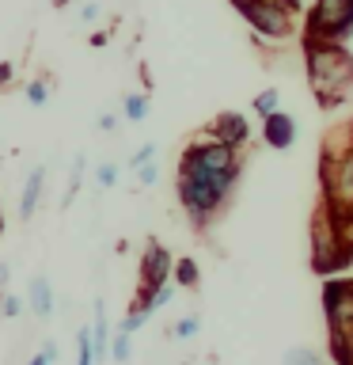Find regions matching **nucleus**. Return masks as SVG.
Returning a JSON list of instances; mask_svg holds the SVG:
<instances>
[{
    "mask_svg": "<svg viewBox=\"0 0 353 365\" xmlns=\"http://www.w3.org/2000/svg\"><path fill=\"white\" fill-rule=\"evenodd\" d=\"M315 213L349 244V236H353V118L330 125L323 133Z\"/></svg>",
    "mask_w": 353,
    "mask_h": 365,
    "instance_id": "nucleus-1",
    "label": "nucleus"
},
{
    "mask_svg": "<svg viewBox=\"0 0 353 365\" xmlns=\"http://www.w3.org/2000/svg\"><path fill=\"white\" fill-rule=\"evenodd\" d=\"M300 46H304L307 84L315 91L319 110H338L353 96V53L346 50V42L300 38Z\"/></svg>",
    "mask_w": 353,
    "mask_h": 365,
    "instance_id": "nucleus-2",
    "label": "nucleus"
},
{
    "mask_svg": "<svg viewBox=\"0 0 353 365\" xmlns=\"http://www.w3.org/2000/svg\"><path fill=\"white\" fill-rule=\"evenodd\" d=\"M243 175H209V171H198V168H186L179 164L175 171V194H179V205L182 213L190 217V225L198 232H209V228L224 217L228 202L239 187Z\"/></svg>",
    "mask_w": 353,
    "mask_h": 365,
    "instance_id": "nucleus-3",
    "label": "nucleus"
},
{
    "mask_svg": "<svg viewBox=\"0 0 353 365\" xmlns=\"http://www.w3.org/2000/svg\"><path fill=\"white\" fill-rule=\"evenodd\" d=\"M323 319H327V350L330 365H353V274L323 282Z\"/></svg>",
    "mask_w": 353,
    "mask_h": 365,
    "instance_id": "nucleus-4",
    "label": "nucleus"
},
{
    "mask_svg": "<svg viewBox=\"0 0 353 365\" xmlns=\"http://www.w3.org/2000/svg\"><path fill=\"white\" fill-rule=\"evenodd\" d=\"M232 8L247 19V27L255 31L258 38L289 42L296 34L300 0H232Z\"/></svg>",
    "mask_w": 353,
    "mask_h": 365,
    "instance_id": "nucleus-5",
    "label": "nucleus"
},
{
    "mask_svg": "<svg viewBox=\"0 0 353 365\" xmlns=\"http://www.w3.org/2000/svg\"><path fill=\"white\" fill-rule=\"evenodd\" d=\"M171 267H175L171 251L159 244L156 236H148V240H144V251H141V267H137L141 282H137V293H133V301H130V316L152 319V312H156V293L171 282Z\"/></svg>",
    "mask_w": 353,
    "mask_h": 365,
    "instance_id": "nucleus-6",
    "label": "nucleus"
},
{
    "mask_svg": "<svg viewBox=\"0 0 353 365\" xmlns=\"http://www.w3.org/2000/svg\"><path fill=\"white\" fill-rule=\"evenodd\" d=\"M179 164L209 171V175H243V148H232L224 141H213L209 133H198L194 141H186Z\"/></svg>",
    "mask_w": 353,
    "mask_h": 365,
    "instance_id": "nucleus-7",
    "label": "nucleus"
},
{
    "mask_svg": "<svg viewBox=\"0 0 353 365\" xmlns=\"http://www.w3.org/2000/svg\"><path fill=\"white\" fill-rule=\"evenodd\" d=\"M353 34V0H315L304 16L300 38L315 42H349Z\"/></svg>",
    "mask_w": 353,
    "mask_h": 365,
    "instance_id": "nucleus-8",
    "label": "nucleus"
},
{
    "mask_svg": "<svg viewBox=\"0 0 353 365\" xmlns=\"http://www.w3.org/2000/svg\"><path fill=\"white\" fill-rule=\"evenodd\" d=\"M201 133H209L213 141H224V145H232V148H247V141H251V122H247L239 110H221Z\"/></svg>",
    "mask_w": 353,
    "mask_h": 365,
    "instance_id": "nucleus-9",
    "label": "nucleus"
},
{
    "mask_svg": "<svg viewBox=\"0 0 353 365\" xmlns=\"http://www.w3.org/2000/svg\"><path fill=\"white\" fill-rule=\"evenodd\" d=\"M262 141H266L270 148H278V153H285V148H293L296 141V118L285 110H273L262 118Z\"/></svg>",
    "mask_w": 353,
    "mask_h": 365,
    "instance_id": "nucleus-10",
    "label": "nucleus"
},
{
    "mask_svg": "<svg viewBox=\"0 0 353 365\" xmlns=\"http://www.w3.org/2000/svg\"><path fill=\"white\" fill-rule=\"evenodd\" d=\"M91 308H95V319L88 327L91 331V358H95V365H102L110 358V316H107V301L102 297Z\"/></svg>",
    "mask_w": 353,
    "mask_h": 365,
    "instance_id": "nucleus-11",
    "label": "nucleus"
},
{
    "mask_svg": "<svg viewBox=\"0 0 353 365\" xmlns=\"http://www.w3.org/2000/svg\"><path fill=\"white\" fill-rule=\"evenodd\" d=\"M42 187H46V168L34 164L27 171V182H23V194H19V221H31V217H34L38 198H42Z\"/></svg>",
    "mask_w": 353,
    "mask_h": 365,
    "instance_id": "nucleus-12",
    "label": "nucleus"
},
{
    "mask_svg": "<svg viewBox=\"0 0 353 365\" xmlns=\"http://www.w3.org/2000/svg\"><path fill=\"white\" fill-rule=\"evenodd\" d=\"M27 308L38 319L53 316V285H50L46 274H34V278H31V285H27Z\"/></svg>",
    "mask_w": 353,
    "mask_h": 365,
    "instance_id": "nucleus-13",
    "label": "nucleus"
},
{
    "mask_svg": "<svg viewBox=\"0 0 353 365\" xmlns=\"http://www.w3.org/2000/svg\"><path fill=\"white\" fill-rule=\"evenodd\" d=\"M171 282H175L179 289H198V285H201V270H198V262H194L190 255L175 259V267H171Z\"/></svg>",
    "mask_w": 353,
    "mask_h": 365,
    "instance_id": "nucleus-14",
    "label": "nucleus"
},
{
    "mask_svg": "<svg viewBox=\"0 0 353 365\" xmlns=\"http://www.w3.org/2000/svg\"><path fill=\"white\" fill-rule=\"evenodd\" d=\"M148 107H152V99H148V91H130V96L122 99L125 122H144V118H148Z\"/></svg>",
    "mask_w": 353,
    "mask_h": 365,
    "instance_id": "nucleus-15",
    "label": "nucleus"
},
{
    "mask_svg": "<svg viewBox=\"0 0 353 365\" xmlns=\"http://www.w3.org/2000/svg\"><path fill=\"white\" fill-rule=\"evenodd\" d=\"M281 365H330V361L315 346H289L285 358H281Z\"/></svg>",
    "mask_w": 353,
    "mask_h": 365,
    "instance_id": "nucleus-16",
    "label": "nucleus"
},
{
    "mask_svg": "<svg viewBox=\"0 0 353 365\" xmlns=\"http://www.w3.org/2000/svg\"><path fill=\"white\" fill-rule=\"evenodd\" d=\"M84 168H88V156L80 153L76 160H73V171H68V187H65V198H61V205H68L80 194V182H84Z\"/></svg>",
    "mask_w": 353,
    "mask_h": 365,
    "instance_id": "nucleus-17",
    "label": "nucleus"
},
{
    "mask_svg": "<svg viewBox=\"0 0 353 365\" xmlns=\"http://www.w3.org/2000/svg\"><path fill=\"white\" fill-rule=\"evenodd\" d=\"M251 107H255V114H258V118H266V114L281 110V91H273V88L258 91V96H255V103H251Z\"/></svg>",
    "mask_w": 353,
    "mask_h": 365,
    "instance_id": "nucleus-18",
    "label": "nucleus"
},
{
    "mask_svg": "<svg viewBox=\"0 0 353 365\" xmlns=\"http://www.w3.org/2000/svg\"><path fill=\"white\" fill-rule=\"evenodd\" d=\"M198 331H201V316H198V312H190V316H182L179 324L171 327V339H182V342H186V339L198 335Z\"/></svg>",
    "mask_w": 353,
    "mask_h": 365,
    "instance_id": "nucleus-19",
    "label": "nucleus"
},
{
    "mask_svg": "<svg viewBox=\"0 0 353 365\" xmlns=\"http://www.w3.org/2000/svg\"><path fill=\"white\" fill-rule=\"evenodd\" d=\"M27 103H31V107H46V103H50V80H46V76L31 80V84H27Z\"/></svg>",
    "mask_w": 353,
    "mask_h": 365,
    "instance_id": "nucleus-20",
    "label": "nucleus"
},
{
    "mask_svg": "<svg viewBox=\"0 0 353 365\" xmlns=\"http://www.w3.org/2000/svg\"><path fill=\"white\" fill-rule=\"evenodd\" d=\"M130 339L133 335H122V331H114V335H110V358L118 361V365H125V361H130V354H133Z\"/></svg>",
    "mask_w": 353,
    "mask_h": 365,
    "instance_id": "nucleus-21",
    "label": "nucleus"
},
{
    "mask_svg": "<svg viewBox=\"0 0 353 365\" xmlns=\"http://www.w3.org/2000/svg\"><path fill=\"white\" fill-rule=\"evenodd\" d=\"M76 365H95V358H91V331L88 327L76 331Z\"/></svg>",
    "mask_w": 353,
    "mask_h": 365,
    "instance_id": "nucleus-22",
    "label": "nucleus"
},
{
    "mask_svg": "<svg viewBox=\"0 0 353 365\" xmlns=\"http://www.w3.org/2000/svg\"><path fill=\"white\" fill-rule=\"evenodd\" d=\"M23 308H27V301H23V297H16V293H0V316H4V319H16Z\"/></svg>",
    "mask_w": 353,
    "mask_h": 365,
    "instance_id": "nucleus-23",
    "label": "nucleus"
},
{
    "mask_svg": "<svg viewBox=\"0 0 353 365\" xmlns=\"http://www.w3.org/2000/svg\"><path fill=\"white\" fill-rule=\"evenodd\" d=\"M114 182H118V164H110V160H107V164L95 168V187L99 190H110Z\"/></svg>",
    "mask_w": 353,
    "mask_h": 365,
    "instance_id": "nucleus-24",
    "label": "nucleus"
},
{
    "mask_svg": "<svg viewBox=\"0 0 353 365\" xmlns=\"http://www.w3.org/2000/svg\"><path fill=\"white\" fill-rule=\"evenodd\" d=\"M156 153H159V145H156V141H144V145H141V148H137V153L130 156V168L137 171V168L152 164V160H156Z\"/></svg>",
    "mask_w": 353,
    "mask_h": 365,
    "instance_id": "nucleus-25",
    "label": "nucleus"
},
{
    "mask_svg": "<svg viewBox=\"0 0 353 365\" xmlns=\"http://www.w3.org/2000/svg\"><path fill=\"white\" fill-rule=\"evenodd\" d=\"M137 179H141V187H156V182H159L156 160H152V164H144V168H137Z\"/></svg>",
    "mask_w": 353,
    "mask_h": 365,
    "instance_id": "nucleus-26",
    "label": "nucleus"
},
{
    "mask_svg": "<svg viewBox=\"0 0 353 365\" xmlns=\"http://www.w3.org/2000/svg\"><path fill=\"white\" fill-rule=\"evenodd\" d=\"M102 16V0H88L84 8H80V23H95Z\"/></svg>",
    "mask_w": 353,
    "mask_h": 365,
    "instance_id": "nucleus-27",
    "label": "nucleus"
},
{
    "mask_svg": "<svg viewBox=\"0 0 353 365\" xmlns=\"http://www.w3.org/2000/svg\"><path fill=\"white\" fill-rule=\"evenodd\" d=\"M95 125H99L102 133H114V130H118V114H99Z\"/></svg>",
    "mask_w": 353,
    "mask_h": 365,
    "instance_id": "nucleus-28",
    "label": "nucleus"
},
{
    "mask_svg": "<svg viewBox=\"0 0 353 365\" xmlns=\"http://www.w3.org/2000/svg\"><path fill=\"white\" fill-rule=\"evenodd\" d=\"M11 76H16V65H11V61H0V88H8Z\"/></svg>",
    "mask_w": 353,
    "mask_h": 365,
    "instance_id": "nucleus-29",
    "label": "nucleus"
},
{
    "mask_svg": "<svg viewBox=\"0 0 353 365\" xmlns=\"http://www.w3.org/2000/svg\"><path fill=\"white\" fill-rule=\"evenodd\" d=\"M57 354H61V350H57V342H53V339H46V342H42V358L53 365V361H57Z\"/></svg>",
    "mask_w": 353,
    "mask_h": 365,
    "instance_id": "nucleus-30",
    "label": "nucleus"
},
{
    "mask_svg": "<svg viewBox=\"0 0 353 365\" xmlns=\"http://www.w3.org/2000/svg\"><path fill=\"white\" fill-rule=\"evenodd\" d=\"M91 46H95V50H99V46H107L110 42V31H95V34H91V38H88Z\"/></svg>",
    "mask_w": 353,
    "mask_h": 365,
    "instance_id": "nucleus-31",
    "label": "nucleus"
},
{
    "mask_svg": "<svg viewBox=\"0 0 353 365\" xmlns=\"http://www.w3.org/2000/svg\"><path fill=\"white\" fill-rule=\"evenodd\" d=\"M8 278H11V267H8V262H0V293H4V285H8Z\"/></svg>",
    "mask_w": 353,
    "mask_h": 365,
    "instance_id": "nucleus-32",
    "label": "nucleus"
},
{
    "mask_svg": "<svg viewBox=\"0 0 353 365\" xmlns=\"http://www.w3.org/2000/svg\"><path fill=\"white\" fill-rule=\"evenodd\" d=\"M27 365H50V361H46V358H42V354H34V358H31Z\"/></svg>",
    "mask_w": 353,
    "mask_h": 365,
    "instance_id": "nucleus-33",
    "label": "nucleus"
},
{
    "mask_svg": "<svg viewBox=\"0 0 353 365\" xmlns=\"http://www.w3.org/2000/svg\"><path fill=\"white\" fill-rule=\"evenodd\" d=\"M53 8H68V4H76V0H50Z\"/></svg>",
    "mask_w": 353,
    "mask_h": 365,
    "instance_id": "nucleus-34",
    "label": "nucleus"
},
{
    "mask_svg": "<svg viewBox=\"0 0 353 365\" xmlns=\"http://www.w3.org/2000/svg\"><path fill=\"white\" fill-rule=\"evenodd\" d=\"M0 232H4V210H0Z\"/></svg>",
    "mask_w": 353,
    "mask_h": 365,
    "instance_id": "nucleus-35",
    "label": "nucleus"
}]
</instances>
